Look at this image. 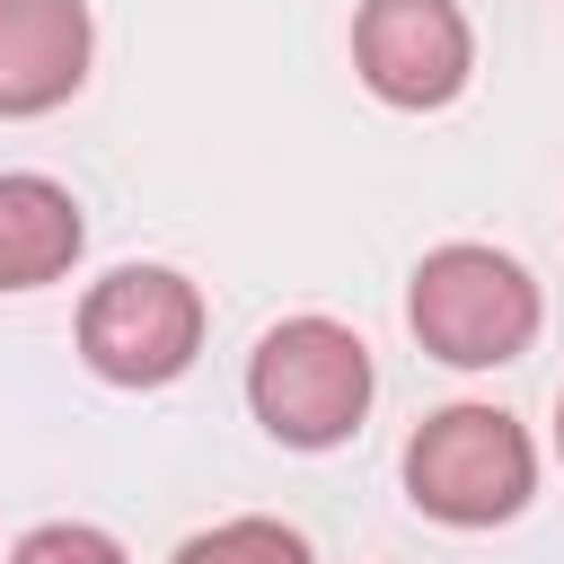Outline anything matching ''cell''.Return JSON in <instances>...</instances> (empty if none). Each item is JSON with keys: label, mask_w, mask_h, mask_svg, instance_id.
Listing matches in <instances>:
<instances>
[{"label": "cell", "mask_w": 564, "mask_h": 564, "mask_svg": "<svg viewBox=\"0 0 564 564\" xmlns=\"http://www.w3.org/2000/svg\"><path fill=\"white\" fill-rule=\"evenodd\" d=\"M538 317H546V300H538L529 264L502 256V247H476V238L432 247L414 264V282H405V326L449 370H502V361H520L538 344Z\"/></svg>", "instance_id": "cell-1"}, {"label": "cell", "mask_w": 564, "mask_h": 564, "mask_svg": "<svg viewBox=\"0 0 564 564\" xmlns=\"http://www.w3.org/2000/svg\"><path fill=\"white\" fill-rule=\"evenodd\" d=\"M370 397H379V370H370V344L344 317H282L247 352V405L282 449L352 441Z\"/></svg>", "instance_id": "cell-2"}, {"label": "cell", "mask_w": 564, "mask_h": 564, "mask_svg": "<svg viewBox=\"0 0 564 564\" xmlns=\"http://www.w3.org/2000/svg\"><path fill=\"white\" fill-rule=\"evenodd\" d=\"M405 494L441 529H502L538 494V449L502 405H441L405 441Z\"/></svg>", "instance_id": "cell-3"}, {"label": "cell", "mask_w": 564, "mask_h": 564, "mask_svg": "<svg viewBox=\"0 0 564 564\" xmlns=\"http://www.w3.org/2000/svg\"><path fill=\"white\" fill-rule=\"evenodd\" d=\"M203 352V291L176 264H115L79 300V361L106 388H167Z\"/></svg>", "instance_id": "cell-4"}, {"label": "cell", "mask_w": 564, "mask_h": 564, "mask_svg": "<svg viewBox=\"0 0 564 564\" xmlns=\"http://www.w3.org/2000/svg\"><path fill=\"white\" fill-rule=\"evenodd\" d=\"M352 70L379 106L432 115L476 79V26L458 0H361L352 9Z\"/></svg>", "instance_id": "cell-5"}, {"label": "cell", "mask_w": 564, "mask_h": 564, "mask_svg": "<svg viewBox=\"0 0 564 564\" xmlns=\"http://www.w3.org/2000/svg\"><path fill=\"white\" fill-rule=\"evenodd\" d=\"M97 53L88 0H0V115H53Z\"/></svg>", "instance_id": "cell-6"}, {"label": "cell", "mask_w": 564, "mask_h": 564, "mask_svg": "<svg viewBox=\"0 0 564 564\" xmlns=\"http://www.w3.org/2000/svg\"><path fill=\"white\" fill-rule=\"evenodd\" d=\"M88 247V220L70 203V185L35 176V167H9L0 176V291H44L79 264Z\"/></svg>", "instance_id": "cell-7"}, {"label": "cell", "mask_w": 564, "mask_h": 564, "mask_svg": "<svg viewBox=\"0 0 564 564\" xmlns=\"http://www.w3.org/2000/svg\"><path fill=\"white\" fill-rule=\"evenodd\" d=\"M167 564H317V555H308V538H300V529H282V520L247 511V520L194 529V538H185Z\"/></svg>", "instance_id": "cell-8"}, {"label": "cell", "mask_w": 564, "mask_h": 564, "mask_svg": "<svg viewBox=\"0 0 564 564\" xmlns=\"http://www.w3.org/2000/svg\"><path fill=\"white\" fill-rule=\"evenodd\" d=\"M9 564H132V555H123V538L97 529V520H44V529H26V538L9 546Z\"/></svg>", "instance_id": "cell-9"}, {"label": "cell", "mask_w": 564, "mask_h": 564, "mask_svg": "<svg viewBox=\"0 0 564 564\" xmlns=\"http://www.w3.org/2000/svg\"><path fill=\"white\" fill-rule=\"evenodd\" d=\"M555 458H564V397H555Z\"/></svg>", "instance_id": "cell-10"}]
</instances>
